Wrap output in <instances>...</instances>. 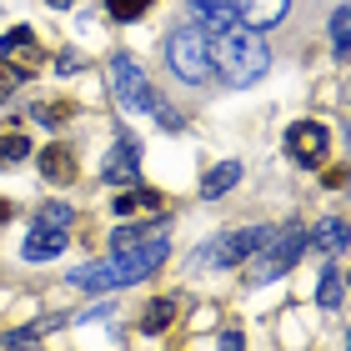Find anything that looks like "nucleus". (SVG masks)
Returning a JSON list of instances; mask_svg holds the SVG:
<instances>
[{"label": "nucleus", "instance_id": "obj_1", "mask_svg": "<svg viewBox=\"0 0 351 351\" xmlns=\"http://www.w3.org/2000/svg\"><path fill=\"white\" fill-rule=\"evenodd\" d=\"M211 45V71L221 75L226 86H256L266 66H271V51H266V40H261V30H251V25H226V30H216V40H206Z\"/></svg>", "mask_w": 351, "mask_h": 351}, {"label": "nucleus", "instance_id": "obj_2", "mask_svg": "<svg viewBox=\"0 0 351 351\" xmlns=\"http://www.w3.org/2000/svg\"><path fill=\"white\" fill-rule=\"evenodd\" d=\"M161 261H166V236H156V241L136 246V251H110V261L75 266L71 286H81V291H121V286H136L151 271H161Z\"/></svg>", "mask_w": 351, "mask_h": 351}, {"label": "nucleus", "instance_id": "obj_3", "mask_svg": "<svg viewBox=\"0 0 351 351\" xmlns=\"http://www.w3.org/2000/svg\"><path fill=\"white\" fill-rule=\"evenodd\" d=\"M110 90H116V106L131 110V116H156L166 101L156 95V86L146 81V71L136 66V56H116L110 60Z\"/></svg>", "mask_w": 351, "mask_h": 351}, {"label": "nucleus", "instance_id": "obj_4", "mask_svg": "<svg viewBox=\"0 0 351 351\" xmlns=\"http://www.w3.org/2000/svg\"><path fill=\"white\" fill-rule=\"evenodd\" d=\"M301 251H306V226L271 231V241L256 251V261H251V281H276V276H286V271L301 261Z\"/></svg>", "mask_w": 351, "mask_h": 351}, {"label": "nucleus", "instance_id": "obj_5", "mask_svg": "<svg viewBox=\"0 0 351 351\" xmlns=\"http://www.w3.org/2000/svg\"><path fill=\"white\" fill-rule=\"evenodd\" d=\"M271 231L276 226H246V231H226V236H216L211 246H201L196 256H191V266H241L251 261L256 251L271 241Z\"/></svg>", "mask_w": 351, "mask_h": 351}, {"label": "nucleus", "instance_id": "obj_6", "mask_svg": "<svg viewBox=\"0 0 351 351\" xmlns=\"http://www.w3.org/2000/svg\"><path fill=\"white\" fill-rule=\"evenodd\" d=\"M166 60H171V71L181 75V81H206L211 75V45H206V36L196 25H181V30H171V40H166Z\"/></svg>", "mask_w": 351, "mask_h": 351}, {"label": "nucleus", "instance_id": "obj_7", "mask_svg": "<svg viewBox=\"0 0 351 351\" xmlns=\"http://www.w3.org/2000/svg\"><path fill=\"white\" fill-rule=\"evenodd\" d=\"M286 156H291L296 166H322L326 156H331V131L322 121H296L291 131H286Z\"/></svg>", "mask_w": 351, "mask_h": 351}, {"label": "nucleus", "instance_id": "obj_8", "mask_svg": "<svg viewBox=\"0 0 351 351\" xmlns=\"http://www.w3.org/2000/svg\"><path fill=\"white\" fill-rule=\"evenodd\" d=\"M0 60L15 71V75H36L45 66V51H40V40H36V30H5L0 36Z\"/></svg>", "mask_w": 351, "mask_h": 351}, {"label": "nucleus", "instance_id": "obj_9", "mask_svg": "<svg viewBox=\"0 0 351 351\" xmlns=\"http://www.w3.org/2000/svg\"><path fill=\"white\" fill-rule=\"evenodd\" d=\"M136 176H141V141L136 136H116V146L106 151L101 181L106 186H136Z\"/></svg>", "mask_w": 351, "mask_h": 351}, {"label": "nucleus", "instance_id": "obj_10", "mask_svg": "<svg viewBox=\"0 0 351 351\" xmlns=\"http://www.w3.org/2000/svg\"><path fill=\"white\" fill-rule=\"evenodd\" d=\"M286 10H291V0H236V21H241V25H251V30L276 25Z\"/></svg>", "mask_w": 351, "mask_h": 351}, {"label": "nucleus", "instance_id": "obj_11", "mask_svg": "<svg viewBox=\"0 0 351 351\" xmlns=\"http://www.w3.org/2000/svg\"><path fill=\"white\" fill-rule=\"evenodd\" d=\"M21 251H25V261H51V256H60V251H66V226H45V221H40V226L25 236Z\"/></svg>", "mask_w": 351, "mask_h": 351}, {"label": "nucleus", "instance_id": "obj_12", "mask_svg": "<svg viewBox=\"0 0 351 351\" xmlns=\"http://www.w3.org/2000/svg\"><path fill=\"white\" fill-rule=\"evenodd\" d=\"M75 171H81V166H75V151H71V146H45V151H40V176H45L51 186H71Z\"/></svg>", "mask_w": 351, "mask_h": 351}, {"label": "nucleus", "instance_id": "obj_13", "mask_svg": "<svg viewBox=\"0 0 351 351\" xmlns=\"http://www.w3.org/2000/svg\"><path fill=\"white\" fill-rule=\"evenodd\" d=\"M161 211V191L156 186H131L116 196V216H156Z\"/></svg>", "mask_w": 351, "mask_h": 351}, {"label": "nucleus", "instance_id": "obj_14", "mask_svg": "<svg viewBox=\"0 0 351 351\" xmlns=\"http://www.w3.org/2000/svg\"><path fill=\"white\" fill-rule=\"evenodd\" d=\"M60 326V316H40V322H30V326H21V331H5L0 337V346H10V351H30V346H40L51 331Z\"/></svg>", "mask_w": 351, "mask_h": 351}, {"label": "nucleus", "instance_id": "obj_15", "mask_svg": "<svg viewBox=\"0 0 351 351\" xmlns=\"http://www.w3.org/2000/svg\"><path fill=\"white\" fill-rule=\"evenodd\" d=\"M236 181H241V161H221V166H211V171H206L201 196H206V201H221V196H226V191H231Z\"/></svg>", "mask_w": 351, "mask_h": 351}, {"label": "nucleus", "instance_id": "obj_16", "mask_svg": "<svg viewBox=\"0 0 351 351\" xmlns=\"http://www.w3.org/2000/svg\"><path fill=\"white\" fill-rule=\"evenodd\" d=\"M196 21H201L206 30L236 25V0H196Z\"/></svg>", "mask_w": 351, "mask_h": 351}, {"label": "nucleus", "instance_id": "obj_17", "mask_svg": "<svg viewBox=\"0 0 351 351\" xmlns=\"http://www.w3.org/2000/svg\"><path fill=\"white\" fill-rule=\"evenodd\" d=\"M341 301H346V276H341V266H326L322 271V286H316V306L337 311Z\"/></svg>", "mask_w": 351, "mask_h": 351}, {"label": "nucleus", "instance_id": "obj_18", "mask_svg": "<svg viewBox=\"0 0 351 351\" xmlns=\"http://www.w3.org/2000/svg\"><path fill=\"white\" fill-rule=\"evenodd\" d=\"M306 246H322V251H331V256H337V251H346V221H322V226L316 231H306Z\"/></svg>", "mask_w": 351, "mask_h": 351}, {"label": "nucleus", "instance_id": "obj_19", "mask_svg": "<svg viewBox=\"0 0 351 351\" xmlns=\"http://www.w3.org/2000/svg\"><path fill=\"white\" fill-rule=\"evenodd\" d=\"M156 236H166V231L156 226V216H151V226H121V231H110V251H136V246L156 241Z\"/></svg>", "mask_w": 351, "mask_h": 351}, {"label": "nucleus", "instance_id": "obj_20", "mask_svg": "<svg viewBox=\"0 0 351 351\" xmlns=\"http://www.w3.org/2000/svg\"><path fill=\"white\" fill-rule=\"evenodd\" d=\"M171 322H176V301L171 296L146 301V311H141V331H151V337H156V331H166Z\"/></svg>", "mask_w": 351, "mask_h": 351}, {"label": "nucleus", "instance_id": "obj_21", "mask_svg": "<svg viewBox=\"0 0 351 351\" xmlns=\"http://www.w3.org/2000/svg\"><path fill=\"white\" fill-rule=\"evenodd\" d=\"M30 161V141L25 136H0V166H21Z\"/></svg>", "mask_w": 351, "mask_h": 351}, {"label": "nucleus", "instance_id": "obj_22", "mask_svg": "<svg viewBox=\"0 0 351 351\" xmlns=\"http://www.w3.org/2000/svg\"><path fill=\"white\" fill-rule=\"evenodd\" d=\"M30 116L45 121V125H60V121H71V101H45V106H30Z\"/></svg>", "mask_w": 351, "mask_h": 351}, {"label": "nucleus", "instance_id": "obj_23", "mask_svg": "<svg viewBox=\"0 0 351 351\" xmlns=\"http://www.w3.org/2000/svg\"><path fill=\"white\" fill-rule=\"evenodd\" d=\"M106 10L116 15V21H136V15L151 10V0H106Z\"/></svg>", "mask_w": 351, "mask_h": 351}, {"label": "nucleus", "instance_id": "obj_24", "mask_svg": "<svg viewBox=\"0 0 351 351\" xmlns=\"http://www.w3.org/2000/svg\"><path fill=\"white\" fill-rule=\"evenodd\" d=\"M346 25H351V15H346V10L331 15V45H337V56H346Z\"/></svg>", "mask_w": 351, "mask_h": 351}, {"label": "nucleus", "instance_id": "obj_25", "mask_svg": "<svg viewBox=\"0 0 351 351\" xmlns=\"http://www.w3.org/2000/svg\"><path fill=\"white\" fill-rule=\"evenodd\" d=\"M40 221H45V226H71V206H45Z\"/></svg>", "mask_w": 351, "mask_h": 351}, {"label": "nucleus", "instance_id": "obj_26", "mask_svg": "<svg viewBox=\"0 0 351 351\" xmlns=\"http://www.w3.org/2000/svg\"><path fill=\"white\" fill-rule=\"evenodd\" d=\"M56 71H60V75H75V71H81V56H75V51H60V56H56Z\"/></svg>", "mask_w": 351, "mask_h": 351}, {"label": "nucleus", "instance_id": "obj_27", "mask_svg": "<svg viewBox=\"0 0 351 351\" xmlns=\"http://www.w3.org/2000/svg\"><path fill=\"white\" fill-rule=\"evenodd\" d=\"M15 81H21V75H15V71L5 66V60H0V101H5V95L15 90Z\"/></svg>", "mask_w": 351, "mask_h": 351}, {"label": "nucleus", "instance_id": "obj_28", "mask_svg": "<svg viewBox=\"0 0 351 351\" xmlns=\"http://www.w3.org/2000/svg\"><path fill=\"white\" fill-rule=\"evenodd\" d=\"M246 341H241V331H221V341H216V351H241Z\"/></svg>", "mask_w": 351, "mask_h": 351}, {"label": "nucleus", "instance_id": "obj_29", "mask_svg": "<svg viewBox=\"0 0 351 351\" xmlns=\"http://www.w3.org/2000/svg\"><path fill=\"white\" fill-rule=\"evenodd\" d=\"M45 5H56V10H66V5H75V0H45Z\"/></svg>", "mask_w": 351, "mask_h": 351}, {"label": "nucleus", "instance_id": "obj_30", "mask_svg": "<svg viewBox=\"0 0 351 351\" xmlns=\"http://www.w3.org/2000/svg\"><path fill=\"white\" fill-rule=\"evenodd\" d=\"M0 221H10V201H0Z\"/></svg>", "mask_w": 351, "mask_h": 351}]
</instances>
